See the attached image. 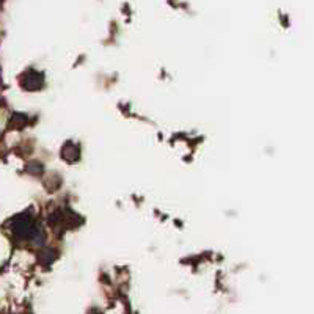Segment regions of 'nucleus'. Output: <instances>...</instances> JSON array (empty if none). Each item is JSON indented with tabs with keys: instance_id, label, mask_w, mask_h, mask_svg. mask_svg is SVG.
<instances>
[{
	"instance_id": "f257e3e1",
	"label": "nucleus",
	"mask_w": 314,
	"mask_h": 314,
	"mask_svg": "<svg viewBox=\"0 0 314 314\" xmlns=\"http://www.w3.org/2000/svg\"><path fill=\"white\" fill-rule=\"evenodd\" d=\"M13 229L19 237H29L33 234V223L29 215H19L13 221Z\"/></svg>"
}]
</instances>
